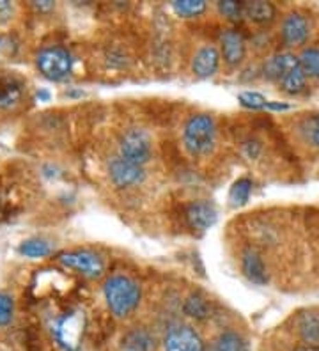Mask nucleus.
Here are the masks:
<instances>
[{
	"instance_id": "obj_1",
	"label": "nucleus",
	"mask_w": 319,
	"mask_h": 351,
	"mask_svg": "<svg viewBox=\"0 0 319 351\" xmlns=\"http://www.w3.org/2000/svg\"><path fill=\"white\" fill-rule=\"evenodd\" d=\"M105 300L110 313L117 317H126L139 307L142 298L141 286L130 277L115 275L110 277L103 286Z\"/></svg>"
},
{
	"instance_id": "obj_2",
	"label": "nucleus",
	"mask_w": 319,
	"mask_h": 351,
	"mask_svg": "<svg viewBox=\"0 0 319 351\" xmlns=\"http://www.w3.org/2000/svg\"><path fill=\"white\" fill-rule=\"evenodd\" d=\"M183 141L188 153L193 156L211 153L217 141V125L213 117L208 114H197L190 117L185 125Z\"/></svg>"
},
{
	"instance_id": "obj_3",
	"label": "nucleus",
	"mask_w": 319,
	"mask_h": 351,
	"mask_svg": "<svg viewBox=\"0 0 319 351\" xmlns=\"http://www.w3.org/2000/svg\"><path fill=\"white\" fill-rule=\"evenodd\" d=\"M38 68L43 77H47L48 80L60 82L71 75L73 57L66 48H45L43 51H39Z\"/></svg>"
},
{
	"instance_id": "obj_4",
	"label": "nucleus",
	"mask_w": 319,
	"mask_h": 351,
	"mask_svg": "<svg viewBox=\"0 0 319 351\" xmlns=\"http://www.w3.org/2000/svg\"><path fill=\"white\" fill-rule=\"evenodd\" d=\"M119 153V156L126 158L128 162H133L144 167V163L151 158V138L144 130H128L121 137Z\"/></svg>"
},
{
	"instance_id": "obj_5",
	"label": "nucleus",
	"mask_w": 319,
	"mask_h": 351,
	"mask_svg": "<svg viewBox=\"0 0 319 351\" xmlns=\"http://www.w3.org/2000/svg\"><path fill=\"white\" fill-rule=\"evenodd\" d=\"M85 330V314L82 311L69 313L56 326V337L66 351H77L80 348Z\"/></svg>"
},
{
	"instance_id": "obj_6",
	"label": "nucleus",
	"mask_w": 319,
	"mask_h": 351,
	"mask_svg": "<svg viewBox=\"0 0 319 351\" xmlns=\"http://www.w3.org/2000/svg\"><path fill=\"white\" fill-rule=\"evenodd\" d=\"M163 351H204V341L188 325H176L163 337Z\"/></svg>"
},
{
	"instance_id": "obj_7",
	"label": "nucleus",
	"mask_w": 319,
	"mask_h": 351,
	"mask_svg": "<svg viewBox=\"0 0 319 351\" xmlns=\"http://www.w3.org/2000/svg\"><path fill=\"white\" fill-rule=\"evenodd\" d=\"M59 261L64 266H68L71 270H77L78 274L85 275V277L89 278H98L103 274V270H105L102 257L98 254L91 252V250H73V252H66L59 257Z\"/></svg>"
},
{
	"instance_id": "obj_8",
	"label": "nucleus",
	"mask_w": 319,
	"mask_h": 351,
	"mask_svg": "<svg viewBox=\"0 0 319 351\" xmlns=\"http://www.w3.org/2000/svg\"><path fill=\"white\" fill-rule=\"evenodd\" d=\"M108 174H110L112 183H114L117 189H128V186L142 183L145 172L142 165L128 162L123 156H115V158L110 160V163H108Z\"/></svg>"
},
{
	"instance_id": "obj_9",
	"label": "nucleus",
	"mask_w": 319,
	"mask_h": 351,
	"mask_svg": "<svg viewBox=\"0 0 319 351\" xmlns=\"http://www.w3.org/2000/svg\"><path fill=\"white\" fill-rule=\"evenodd\" d=\"M311 34V25L303 14L290 13L282 23V41L285 47L294 48L305 45Z\"/></svg>"
},
{
	"instance_id": "obj_10",
	"label": "nucleus",
	"mask_w": 319,
	"mask_h": 351,
	"mask_svg": "<svg viewBox=\"0 0 319 351\" xmlns=\"http://www.w3.org/2000/svg\"><path fill=\"white\" fill-rule=\"evenodd\" d=\"M220 45H222V56L229 66H238L241 64L245 59V39L239 34L238 30L227 29L222 32L220 36Z\"/></svg>"
},
{
	"instance_id": "obj_11",
	"label": "nucleus",
	"mask_w": 319,
	"mask_h": 351,
	"mask_svg": "<svg viewBox=\"0 0 319 351\" xmlns=\"http://www.w3.org/2000/svg\"><path fill=\"white\" fill-rule=\"evenodd\" d=\"M217 210L215 206L209 204L206 201H197L191 202L187 208V220L193 229H199V231H206L209 227L215 226L217 222Z\"/></svg>"
},
{
	"instance_id": "obj_12",
	"label": "nucleus",
	"mask_w": 319,
	"mask_h": 351,
	"mask_svg": "<svg viewBox=\"0 0 319 351\" xmlns=\"http://www.w3.org/2000/svg\"><path fill=\"white\" fill-rule=\"evenodd\" d=\"M218 64H220V53L215 47L200 48L193 57L191 69L199 78H209L217 73Z\"/></svg>"
},
{
	"instance_id": "obj_13",
	"label": "nucleus",
	"mask_w": 319,
	"mask_h": 351,
	"mask_svg": "<svg viewBox=\"0 0 319 351\" xmlns=\"http://www.w3.org/2000/svg\"><path fill=\"white\" fill-rule=\"evenodd\" d=\"M23 82L14 75H0V108L16 107L23 96Z\"/></svg>"
},
{
	"instance_id": "obj_14",
	"label": "nucleus",
	"mask_w": 319,
	"mask_h": 351,
	"mask_svg": "<svg viewBox=\"0 0 319 351\" xmlns=\"http://www.w3.org/2000/svg\"><path fill=\"white\" fill-rule=\"evenodd\" d=\"M241 268L247 275V278L250 282L257 284V286H264L268 282V274H266V266H264L263 259L255 250L248 249L243 252L241 259Z\"/></svg>"
},
{
	"instance_id": "obj_15",
	"label": "nucleus",
	"mask_w": 319,
	"mask_h": 351,
	"mask_svg": "<svg viewBox=\"0 0 319 351\" xmlns=\"http://www.w3.org/2000/svg\"><path fill=\"white\" fill-rule=\"evenodd\" d=\"M121 351H154V337L145 328H133L121 339Z\"/></svg>"
},
{
	"instance_id": "obj_16",
	"label": "nucleus",
	"mask_w": 319,
	"mask_h": 351,
	"mask_svg": "<svg viewBox=\"0 0 319 351\" xmlns=\"http://www.w3.org/2000/svg\"><path fill=\"white\" fill-rule=\"evenodd\" d=\"M243 13L254 23L266 25V23H272L275 20L276 9L272 2L254 0V2H243Z\"/></svg>"
},
{
	"instance_id": "obj_17",
	"label": "nucleus",
	"mask_w": 319,
	"mask_h": 351,
	"mask_svg": "<svg viewBox=\"0 0 319 351\" xmlns=\"http://www.w3.org/2000/svg\"><path fill=\"white\" fill-rule=\"evenodd\" d=\"M294 64H298V57H294L293 53H276V56L270 57L264 64V75L272 80H281L282 75L287 71L290 68H293Z\"/></svg>"
},
{
	"instance_id": "obj_18",
	"label": "nucleus",
	"mask_w": 319,
	"mask_h": 351,
	"mask_svg": "<svg viewBox=\"0 0 319 351\" xmlns=\"http://www.w3.org/2000/svg\"><path fill=\"white\" fill-rule=\"evenodd\" d=\"M279 84H281L282 90L287 93V95H300V93L305 90L307 75L303 73L302 66H300V60H298V64H294L293 68H290L284 75H282Z\"/></svg>"
},
{
	"instance_id": "obj_19",
	"label": "nucleus",
	"mask_w": 319,
	"mask_h": 351,
	"mask_svg": "<svg viewBox=\"0 0 319 351\" xmlns=\"http://www.w3.org/2000/svg\"><path fill=\"white\" fill-rule=\"evenodd\" d=\"M298 330L300 335L309 346L319 344V316L316 313H305L298 319Z\"/></svg>"
},
{
	"instance_id": "obj_20",
	"label": "nucleus",
	"mask_w": 319,
	"mask_h": 351,
	"mask_svg": "<svg viewBox=\"0 0 319 351\" xmlns=\"http://www.w3.org/2000/svg\"><path fill=\"white\" fill-rule=\"evenodd\" d=\"M215 351H248V343L241 334L226 330L215 339Z\"/></svg>"
},
{
	"instance_id": "obj_21",
	"label": "nucleus",
	"mask_w": 319,
	"mask_h": 351,
	"mask_svg": "<svg viewBox=\"0 0 319 351\" xmlns=\"http://www.w3.org/2000/svg\"><path fill=\"white\" fill-rule=\"evenodd\" d=\"M252 193V180L248 178H239L236 183L233 184V189L229 192V201L234 208H241L248 202Z\"/></svg>"
},
{
	"instance_id": "obj_22",
	"label": "nucleus",
	"mask_w": 319,
	"mask_h": 351,
	"mask_svg": "<svg viewBox=\"0 0 319 351\" xmlns=\"http://www.w3.org/2000/svg\"><path fill=\"white\" fill-rule=\"evenodd\" d=\"M183 311L193 319H206L209 316V304L200 295H190L185 302Z\"/></svg>"
},
{
	"instance_id": "obj_23",
	"label": "nucleus",
	"mask_w": 319,
	"mask_h": 351,
	"mask_svg": "<svg viewBox=\"0 0 319 351\" xmlns=\"http://www.w3.org/2000/svg\"><path fill=\"white\" fill-rule=\"evenodd\" d=\"M172 9L179 16L193 18L204 13L206 2H202V0H176V2H172Z\"/></svg>"
},
{
	"instance_id": "obj_24",
	"label": "nucleus",
	"mask_w": 319,
	"mask_h": 351,
	"mask_svg": "<svg viewBox=\"0 0 319 351\" xmlns=\"http://www.w3.org/2000/svg\"><path fill=\"white\" fill-rule=\"evenodd\" d=\"M298 60L307 77L319 78V48H305Z\"/></svg>"
},
{
	"instance_id": "obj_25",
	"label": "nucleus",
	"mask_w": 319,
	"mask_h": 351,
	"mask_svg": "<svg viewBox=\"0 0 319 351\" xmlns=\"http://www.w3.org/2000/svg\"><path fill=\"white\" fill-rule=\"evenodd\" d=\"M20 252L25 257H45L50 254V245L43 240H27L20 245Z\"/></svg>"
},
{
	"instance_id": "obj_26",
	"label": "nucleus",
	"mask_w": 319,
	"mask_h": 351,
	"mask_svg": "<svg viewBox=\"0 0 319 351\" xmlns=\"http://www.w3.org/2000/svg\"><path fill=\"white\" fill-rule=\"evenodd\" d=\"M218 11L231 22H239L245 16V13H243V2H234V0H222V2H218Z\"/></svg>"
},
{
	"instance_id": "obj_27",
	"label": "nucleus",
	"mask_w": 319,
	"mask_h": 351,
	"mask_svg": "<svg viewBox=\"0 0 319 351\" xmlns=\"http://www.w3.org/2000/svg\"><path fill=\"white\" fill-rule=\"evenodd\" d=\"M302 132L305 135V138L311 142L312 146L319 149V114L307 117L302 123Z\"/></svg>"
},
{
	"instance_id": "obj_28",
	"label": "nucleus",
	"mask_w": 319,
	"mask_h": 351,
	"mask_svg": "<svg viewBox=\"0 0 319 351\" xmlns=\"http://www.w3.org/2000/svg\"><path fill=\"white\" fill-rule=\"evenodd\" d=\"M14 304L8 293H0V326H5L13 319Z\"/></svg>"
},
{
	"instance_id": "obj_29",
	"label": "nucleus",
	"mask_w": 319,
	"mask_h": 351,
	"mask_svg": "<svg viewBox=\"0 0 319 351\" xmlns=\"http://www.w3.org/2000/svg\"><path fill=\"white\" fill-rule=\"evenodd\" d=\"M239 101H241V105H245L248 108H263L268 105V101H266V98L263 95H259V93H250V90L241 93L239 95Z\"/></svg>"
},
{
	"instance_id": "obj_30",
	"label": "nucleus",
	"mask_w": 319,
	"mask_h": 351,
	"mask_svg": "<svg viewBox=\"0 0 319 351\" xmlns=\"http://www.w3.org/2000/svg\"><path fill=\"white\" fill-rule=\"evenodd\" d=\"M11 11H13L11 2H8V0H0V16H5V14H9Z\"/></svg>"
},
{
	"instance_id": "obj_31",
	"label": "nucleus",
	"mask_w": 319,
	"mask_h": 351,
	"mask_svg": "<svg viewBox=\"0 0 319 351\" xmlns=\"http://www.w3.org/2000/svg\"><path fill=\"white\" fill-rule=\"evenodd\" d=\"M34 8L39 9V11H50L54 8V2H50V0H41V2H34Z\"/></svg>"
},
{
	"instance_id": "obj_32",
	"label": "nucleus",
	"mask_w": 319,
	"mask_h": 351,
	"mask_svg": "<svg viewBox=\"0 0 319 351\" xmlns=\"http://www.w3.org/2000/svg\"><path fill=\"white\" fill-rule=\"evenodd\" d=\"M268 108H273V110H287L290 108V105H279V103H272V105H266Z\"/></svg>"
},
{
	"instance_id": "obj_33",
	"label": "nucleus",
	"mask_w": 319,
	"mask_h": 351,
	"mask_svg": "<svg viewBox=\"0 0 319 351\" xmlns=\"http://www.w3.org/2000/svg\"><path fill=\"white\" fill-rule=\"evenodd\" d=\"M298 351H318V350H314V348H303V350H298Z\"/></svg>"
}]
</instances>
